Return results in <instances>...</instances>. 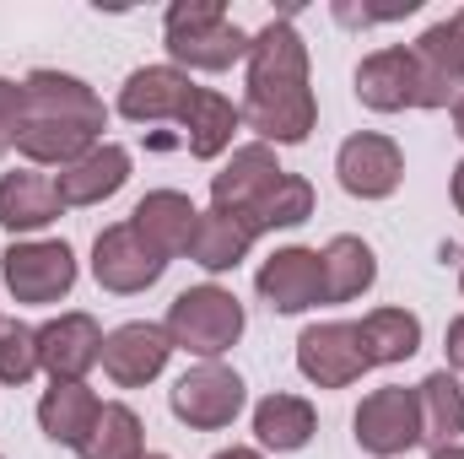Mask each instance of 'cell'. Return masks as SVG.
I'll return each instance as SVG.
<instances>
[{
	"instance_id": "6da1fadb",
	"label": "cell",
	"mask_w": 464,
	"mask_h": 459,
	"mask_svg": "<svg viewBox=\"0 0 464 459\" xmlns=\"http://www.w3.org/2000/svg\"><path fill=\"white\" fill-rule=\"evenodd\" d=\"M243 124L259 130L276 146H297L319 124V103H314V87H308V44L292 27V16H276L265 33H254Z\"/></svg>"
},
{
	"instance_id": "7a4b0ae2",
	"label": "cell",
	"mask_w": 464,
	"mask_h": 459,
	"mask_svg": "<svg viewBox=\"0 0 464 459\" xmlns=\"http://www.w3.org/2000/svg\"><path fill=\"white\" fill-rule=\"evenodd\" d=\"M103 103L87 82L65 71H33L22 82V124H16V151L44 168H71L82 162L98 135H103Z\"/></svg>"
},
{
	"instance_id": "3957f363",
	"label": "cell",
	"mask_w": 464,
	"mask_h": 459,
	"mask_svg": "<svg viewBox=\"0 0 464 459\" xmlns=\"http://www.w3.org/2000/svg\"><path fill=\"white\" fill-rule=\"evenodd\" d=\"M162 38L168 54L189 71H227L254 49V38L232 22L222 0H173L162 16Z\"/></svg>"
},
{
	"instance_id": "277c9868",
	"label": "cell",
	"mask_w": 464,
	"mask_h": 459,
	"mask_svg": "<svg viewBox=\"0 0 464 459\" xmlns=\"http://www.w3.org/2000/svg\"><path fill=\"white\" fill-rule=\"evenodd\" d=\"M162 330H168L173 351H195V356L217 362L243 336V303L232 298L227 287H211V281L189 287V292H179L168 303V325Z\"/></svg>"
},
{
	"instance_id": "5b68a950",
	"label": "cell",
	"mask_w": 464,
	"mask_h": 459,
	"mask_svg": "<svg viewBox=\"0 0 464 459\" xmlns=\"http://www.w3.org/2000/svg\"><path fill=\"white\" fill-rule=\"evenodd\" d=\"M0 276H5V287H11L16 303H60L76 287V254L60 238L11 243L0 254Z\"/></svg>"
},
{
	"instance_id": "8992f818",
	"label": "cell",
	"mask_w": 464,
	"mask_h": 459,
	"mask_svg": "<svg viewBox=\"0 0 464 459\" xmlns=\"http://www.w3.org/2000/svg\"><path fill=\"white\" fill-rule=\"evenodd\" d=\"M168 405L184 427L195 433H217V427H232L237 411H243V378L222 367V362H200L189 367L173 389H168Z\"/></svg>"
},
{
	"instance_id": "52a82bcc",
	"label": "cell",
	"mask_w": 464,
	"mask_h": 459,
	"mask_svg": "<svg viewBox=\"0 0 464 459\" xmlns=\"http://www.w3.org/2000/svg\"><path fill=\"white\" fill-rule=\"evenodd\" d=\"M351 427H356V444L378 459H394V454H405V449H416V444H421V405H416V389H405V384L372 389V395L356 405Z\"/></svg>"
},
{
	"instance_id": "ba28073f",
	"label": "cell",
	"mask_w": 464,
	"mask_h": 459,
	"mask_svg": "<svg viewBox=\"0 0 464 459\" xmlns=\"http://www.w3.org/2000/svg\"><path fill=\"white\" fill-rule=\"evenodd\" d=\"M356 98L372 114H400V109H427V87H421V60L416 49L394 44L378 49L356 65Z\"/></svg>"
},
{
	"instance_id": "9c48e42d",
	"label": "cell",
	"mask_w": 464,
	"mask_h": 459,
	"mask_svg": "<svg viewBox=\"0 0 464 459\" xmlns=\"http://www.w3.org/2000/svg\"><path fill=\"white\" fill-rule=\"evenodd\" d=\"M162 270H168V259H162L140 232L130 228V222L103 228V232H98V243H92V276H98V287H103V292H119V298L146 292Z\"/></svg>"
},
{
	"instance_id": "30bf717a",
	"label": "cell",
	"mask_w": 464,
	"mask_h": 459,
	"mask_svg": "<svg viewBox=\"0 0 464 459\" xmlns=\"http://www.w3.org/2000/svg\"><path fill=\"white\" fill-rule=\"evenodd\" d=\"M367 351H362V336L356 325H308L297 336V373L319 389H346L367 373Z\"/></svg>"
},
{
	"instance_id": "8fae6325",
	"label": "cell",
	"mask_w": 464,
	"mask_h": 459,
	"mask_svg": "<svg viewBox=\"0 0 464 459\" xmlns=\"http://www.w3.org/2000/svg\"><path fill=\"white\" fill-rule=\"evenodd\" d=\"M254 287H259V298L276 314H303V308L324 303V259H319V249H297V243L292 249H276L259 265Z\"/></svg>"
},
{
	"instance_id": "7c38bea8",
	"label": "cell",
	"mask_w": 464,
	"mask_h": 459,
	"mask_svg": "<svg viewBox=\"0 0 464 459\" xmlns=\"http://www.w3.org/2000/svg\"><path fill=\"white\" fill-rule=\"evenodd\" d=\"M335 173H341V190L346 195H356V200H383V195L400 190L405 157H400V146L389 135L362 130V135H351L346 146L335 151Z\"/></svg>"
},
{
	"instance_id": "4fadbf2b",
	"label": "cell",
	"mask_w": 464,
	"mask_h": 459,
	"mask_svg": "<svg viewBox=\"0 0 464 459\" xmlns=\"http://www.w3.org/2000/svg\"><path fill=\"white\" fill-rule=\"evenodd\" d=\"M195 82L179 71V65H140L130 71V82L119 87V114L135 119V124H179L195 103Z\"/></svg>"
},
{
	"instance_id": "5bb4252c",
	"label": "cell",
	"mask_w": 464,
	"mask_h": 459,
	"mask_svg": "<svg viewBox=\"0 0 464 459\" xmlns=\"http://www.w3.org/2000/svg\"><path fill=\"white\" fill-rule=\"evenodd\" d=\"M98 356H103V330L92 314H60L38 330V367L54 384H82Z\"/></svg>"
},
{
	"instance_id": "9a60e30c",
	"label": "cell",
	"mask_w": 464,
	"mask_h": 459,
	"mask_svg": "<svg viewBox=\"0 0 464 459\" xmlns=\"http://www.w3.org/2000/svg\"><path fill=\"white\" fill-rule=\"evenodd\" d=\"M168 356H173L168 330L135 319V325H119L114 336H103V356L98 362H103V373L114 378L119 389H140V384H151L168 367Z\"/></svg>"
},
{
	"instance_id": "2e32d148",
	"label": "cell",
	"mask_w": 464,
	"mask_h": 459,
	"mask_svg": "<svg viewBox=\"0 0 464 459\" xmlns=\"http://www.w3.org/2000/svg\"><path fill=\"white\" fill-rule=\"evenodd\" d=\"M281 173H286V168L276 162V151H270L265 141H259V146H237L227 157V168L211 179V206L243 222V217L281 184Z\"/></svg>"
},
{
	"instance_id": "e0dca14e",
	"label": "cell",
	"mask_w": 464,
	"mask_h": 459,
	"mask_svg": "<svg viewBox=\"0 0 464 459\" xmlns=\"http://www.w3.org/2000/svg\"><path fill=\"white\" fill-rule=\"evenodd\" d=\"M411 49H416V60H421L427 109H449V103H459V87H464V5L449 16V22L427 27Z\"/></svg>"
},
{
	"instance_id": "ac0fdd59",
	"label": "cell",
	"mask_w": 464,
	"mask_h": 459,
	"mask_svg": "<svg viewBox=\"0 0 464 459\" xmlns=\"http://www.w3.org/2000/svg\"><path fill=\"white\" fill-rule=\"evenodd\" d=\"M195 222H200V211H195V200L179 195V190H151V195H140V206L130 211V228L140 232L162 259L189 254Z\"/></svg>"
},
{
	"instance_id": "d6986e66",
	"label": "cell",
	"mask_w": 464,
	"mask_h": 459,
	"mask_svg": "<svg viewBox=\"0 0 464 459\" xmlns=\"http://www.w3.org/2000/svg\"><path fill=\"white\" fill-rule=\"evenodd\" d=\"M124 179H130V151L114 146V141H98L82 162L60 168L54 190H60V200H65V206H103L109 195L124 190Z\"/></svg>"
},
{
	"instance_id": "ffe728a7",
	"label": "cell",
	"mask_w": 464,
	"mask_h": 459,
	"mask_svg": "<svg viewBox=\"0 0 464 459\" xmlns=\"http://www.w3.org/2000/svg\"><path fill=\"white\" fill-rule=\"evenodd\" d=\"M60 211H65V200H60L49 173L27 168V173H5L0 179V228L5 232H38L49 222H60Z\"/></svg>"
},
{
	"instance_id": "44dd1931",
	"label": "cell",
	"mask_w": 464,
	"mask_h": 459,
	"mask_svg": "<svg viewBox=\"0 0 464 459\" xmlns=\"http://www.w3.org/2000/svg\"><path fill=\"white\" fill-rule=\"evenodd\" d=\"M98 411H103V400H98L87 384H54V389H44V400H38V427H44L49 444L82 449L87 433H92V422H98Z\"/></svg>"
},
{
	"instance_id": "7402d4cb",
	"label": "cell",
	"mask_w": 464,
	"mask_h": 459,
	"mask_svg": "<svg viewBox=\"0 0 464 459\" xmlns=\"http://www.w3.org/2000/svg\"><path fill=\"white\" fill-rule=\"evenodd\" d=\"M319 433V416L303 395H265L254 405V438L276 454H297L308 449V438Z\"/></svg>"
},
{
	"instance_id": "603a6c76",
	"label": "cell",
	"mask_w": 464,
	"mask_h": 459,
	"mask_svg": "<svg viewBox=\"0 0 464 459\" xmlns=\"http://www.w3.org/2000/svg\"><path fill=\"white\" fill-rule=\"evenodd\" d=\"M416 405H421V444L449 449L464 433V389L449 367H438L416 384Z\"/></svg>"
},
{
	"instance_id": "cb8c5ba5",
	"label": "cell",
	"mask_w": 464,
	"mask_h": 459,
	"mask_svg": "<svg viewBox=\"0 0 464 459\" xmlns=\"http://www.w3.org/2000/svg\"><path fill=\"white\" fill-rule=\"evenodd\" d=\"M237 124H243V109H232L227 98L211 93V87H200L195 103H189V114L179 119L189 157H222L232 146V135H237Z\"/></svg>"
},
{
	"instance_id": "d4e9b609",
	"label": "cell",
	"mask_w": 464,
	"mask_h": 459,
	"mask_svg": "<svg viewBox=\"0 0 464 459\" xmlns=\"http://www.w3.org/2000/svg\"><path fill=\"white\" fill-rule=\"evenodd\" d=\"M324 303H351V298H362L372 281H378V259H372V249L362 243V238H330L324 243Z\"/></svg>"
},
{
	"instance_id": "484cf974",
	"label": "cell",
	"mask_w": 464,
	"mask_h": 459,
	"mask_svg": "<svg viewBox=\"0 0 464 459\" xmlns=\"http://www.w3.org/2000/svg\"><path fill=\"white\" fill-rule=\"evenodd\" d=\"M248 249H254V232L243 228L237 217L227 211H200V222H195V238H189V259L195 265H206V270H237L243 259H248Z\"/></svg>"
},
{
	"instance_id": "4316f807",
	"label": "cell",
	"mask_w": 464,
	"mask_h": 459,
	"mask_svg": "<svg viewBox=\"0 0 464 459\" xmlns=\"http://www.w3.org/2000/svg\"><path fill=\"white\" fill-rule=\"evenodd\" d=\"M356 336H362V351L372 367H389V362H405L421 351V319L405 308H372L356 325Z\"/></svg>"
},
{
	"instance_id": "83f0119b",
	"label": "cell",
	"mask_w": 464,
	"mask_h": 459,
	"mask_svg": "<svg viewBox=\"0 0 464 459\" xmlns=\"http://www.w3.org/2000/svg\"><path fill=\"white\" fill-rule=\"evenodd\" d=\"M308 217H314V184L297 179V173H281V184L243 217V228L259 238V232H276V228H297Z\"/></svg>"
},
{
	"instance_id": "f1b7e54d",
	"label": "cell",
	"mask_w": 464,
	"mask_h": 459,
	"mask_svg": "<svg viewBox=\"0 0 464 459\" xmlns=\"http://www.w3.org/2000/svg\"><path fill=\"white\" fill-rule=\"evenodd\" d=\"M82 459H140L146 454V438H140V416L130 405H103L87 444L76 449Z\"/></svg>"
},
{
	"instance_id": "f546056e",
	"label": "cell",
	"mask_w": 464,
	"mask_h": 459,
	"mask_svg": "<svg viewBox=\"0 0 464 459\" xmlns=\"http://www.w3.org/2000/svg\"><path fill=\"white\" fill-rule=\"evenodd\" d=\"M38 373V330L5 319L0 325V384H27Z\"/></svg>"
},
{
	"instance_id": "4dcf8cb0",
	"label": "cell",
	"mask_w": 464,
	"mask_h": 459,
	"mask_svg": "<svg viewBox=\"0 0 464 459\" xmlns=\"http://www.w3.org/2000/svg\"><path fill=\"white\" fill-rule=\"evenodd\" d=\"M421 0H394V5H351V0H341L335 5V16L341 22H351V27H372V22H394V16H411Z\"/></svg>"
},
{
	"instance_id": "1f68e13d",
	"label": "cell",
	"mask_w": 464,
	"mask_h": 459,
	"mask_svg": "<svg viewBox=\"0 0 464 459\" xmlns=\"http://www.w3.org/2000/svg\"><path fill=\"white\" fill-rule=\"evenodd\" d=\"M16 124H22V87L0 76V157L16 146Z\"/></svg>"
},
{
	"instance_id": "d6a6232c",
	"label": "cell",
	"mask_w": 464,
	"mask_h": 459,
	"mask_svg": "<svg viewBox=\"0 0 464 459\" xmlns=\"http://www.w3.org/2000/svg\"><path fill=\"white\" fill-rule=\"evenodd\" d=\"M443 351H449V367H464V314L449 325V336H443Z\"/></svg>"
},
{
	"instance_id": "836d02e7",
	"label": "cell",
	"mask_w": 464,
	"mask_h": 459,
	"mask_svg": "<svg viewBox=\"0 0 464 459\" xmlns=\"http://www.w3.org/2000/svg\"><path fill=\"white\" fill-rule=\"evenodd\" d=\"M454 206H459V217H464V162L454 168Z\"/></svg>"
},
{
	"instance_id": "e575fe53",
	"label": "cell",
	"mask_w": 464,
	"mask_h": 459,
	"mask_svg": "<svg viewBox=\"0 0 464 459\" xmlns=\"http://www.w3.org/2000/svg\"><path fill=\"white\" fill-rule=\"evenodd\" d=\"M217 459H265V454H259V449H237V444H232V449H222Z\"/></svg>"
},
{
	"instance_id": "d590c367",
	"label": "cell",
	"mask_w": 464,
	"mask_h": 459,
	"mask_svg": "<svg viewBox=\"0 0 464 459\" xmlns=\"http://www.w3.org/2000/svg\"><path fill=\"white\" fill-rule=\"evenodd\" d=\"M432 459H464V444H449V449H432Z\"/></svg>"
},
{
	"instance_id": "8d00e7d4",
	"label": "cell",
	"mask_w": 464,
	"mask_h": 459,
	"mask_svg": "<svg viewBox=\"0 0 464 459\" xmlns=\"http://www.w3.org/2000/svg\"><path fill=\"white\" fill-rule=\"evenodd\" d=\"M454 135L464 141V93H459V103H454Z\"/></svg>"
},
{
	"instance_id": "74e56055",
	"label": "cell",
	"mask_w": 464,
	"mask_h": 459,
	"mask_svg": "<svg viewBox=\"0 0 464 459\" xmlns=\"http://www.w3.org/2000/svg\"><path fill=\"white\" fill-rule=\"evenodd\" d=\"M140 459H168V454H140Z\"/></svg>"
},
{
	"instance_id": "f35d334b",
	"label": "cell",
	"mask_w": 464,
	"mask_h": 459,
	"mask_svg": "<svg viewBox=\"0 0 464 459\" xmlns=\"http://www.w3.org/2000/svg\"><path fill=\"white\" fill-rule=\"evenodd\" d=\"M459 287H464V281H459Z\"/></svg>"
}]
</instances>
